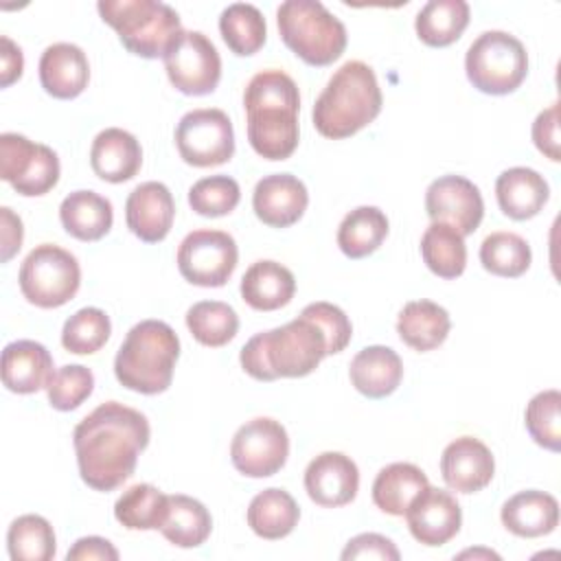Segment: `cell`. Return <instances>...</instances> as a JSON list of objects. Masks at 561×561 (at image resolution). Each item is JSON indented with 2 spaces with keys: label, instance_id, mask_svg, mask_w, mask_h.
<instances>
[{
  "label": "cell",
  "instance_id": "obj_1",
  "mask_svg": "<svg viewBox=\"0 0 561 561\" xmlns=\"http://www.w3.org/2000/svg\"><path fill=\"white\" fill-rule=\"evenodd\" d=\"M149 436V421L142 412L118 401L101 403L72 432L81 480L103 493L118 489L131 478Z\"/></svg>",
  "mask_w": 561,
  "mask_h": 561
},
{
  "label": "cell",
  "instance_id": "obj_2",
  "mask_svg": "<svg viewBox=\"0 0 561 561\" xmlns=\"http://www.w3.org/2000/svg\"><path fill=\"white\" fill-rule=\"evenodd\" d=\"M250 147L265 160H287L298 147L300 94L283 70L256 72L243 92Z\"/></svg>",
  "mask_w": 561,
  "mask_h": 561
},
{
  "label": "cell",
  "instance_id": "obj_3",
  "mask_svg": "<svg viewBox=\"0 0 561 561\" xmlns=\"http://www.w3.org/2000/svg\"><path fill=\"white\" fill-rule=\"evenodd\" d=\"M327 337L322 329L298 316L296 320L252 335L241 353V368L256 381L278 377H307L327 357Z\"/></svg>",
  "mask_w": 561,
  "mask_h": 561
},
{
  "label": "cell",
  "instance_id": "obj_4",
  "mask_svg": "<svg viewBox=\"0 0 561 561\" xmlns=\"http://www.w3.org/2000/svg\"><path fill=\"white\" fill-rule=\"evenodd\" d=\"M383 105L375 70L359 61L342 64L316 99L311 118L318 134L342 140L373 123Z\"/></svg>",
  "mask_w": 561,
  "mask_h": 561
},
{
  "label": "cell",
  "instance_id": "obj_5",
  "mask_svg": "<svg viewBox=\"0 0 561 561\" xmlns=\"http://www.w3.org/2000/svg\"><path fill=\"white\" fill-rule=\"evenodd\" d=\"M178 357V333L162 320H142L127 331L114 357V375L127 390L160 394L171 386Z\"/></svg>",
  "mask_w": 561,
  "mask_h": 561
},
{
  "label": "cell",
  "instance_id": "obj_6",
  "mask_svg": "<svg viewBox=\"0 0 561 561\" xmlns=\"http://www.w3.org/2000/svg\"><path fill=\"white\" fill-rule=\"evenodd\" d=\"M96 9L121 44L142 59L164 57L184 31L175 9L158 0H101Z\"/></svg>",
  "mask_w": 561,
  "mask_h": 561
},
{
  "label": "cell",
  "instance_id": "obj_7",
  "mask_svg": "<svg viewBox=\"0 0 561 561\" xmlns=\"http://www.w3.org/2000/svg\"><path fill=\"white\" fill-rule=\"evenodd\" d=\"M285 46L309 66H329L346 48L344 24L318 0H287L276 9Z\"/></svg>",
  "mask_w": 561,
  "mask_h": 561
},
{
  "label": "cell",
  "instance_id": "obj_8",
  "mask_svg": "<svg viewBox=\"0 0 561 561\" xmlns=\"http://www.w3.org/2000/svg\"><path fill=\"white\" fill-rule=\"evenodd\" d=\"M465 72L471 85L484 94H511L528 75V53L515 35L484 31L467 48Z\"/></svg>",
  "mask_w": 561,
  "mask_h": 561
},
{
  "label": "cell",
  "instance_id": "obj_9",
  "mask_svg": "<svg viewBox=\"0 0 561 561\" xmlns=\"http://www.w3.org/2000/svg\"><path fill=\"white\" fill-rule=\"evenodd\" d=\"M18 283L22 296L31 305L55 309L72 300L79 291L81 267L68 250L53 243H39L22 261Z\"/></svg>",
  "mask_w": 561,
  "mask_h": 561
},
{
  "label": "cell",
  "instance_id": "obj_10",
  "mask_svg": "<svg viewBox=\"0 0 561 561\" xmlns=\"http://www.w3.org/2000/svg\"><path fill=\"white\" fill-rule=\"evenodd\" d=\"M57 153L22 134L4 131L0 136V178L24 197L48 193L59 182Z\"/></svg>",
  "mask_w": 561,
  "mask_h": 561
},
{
  "label": "cell",
  "instance_id": "obj_11",
  "mask_svg": "<svg viewBox=\"0 0 561 561\" xmlns=\"http://www.w3.org/2000/svg\"><path fill=\"white\" fill-rule=\"evenodd\" d=\"M175 147L191 167H219L234 153V131L228 114L217 107L186 112L175 127Z\"/></svg>",
  "mask_w": 561,
  "mask_h": 561
},
{
  "label": "cell",
  "instance_id": "obj_12",
  "mask_svg": "<svg viewBox=\"0 0 561 561\" xmlns=\"http://www.w3.org/2000/svg\"><path fill=\"white\" fill-rule=\"evenodd\" d=\"M175 261L191 285L221 287L237 267L239 248L224 230H193L182 239Z\"/></svg>",
  "mask_w": 561,
  "mask_h": 561
},
{
  "label": "cell",
  "instance_id": "obj_13",
  "mask_svg": "<svg viewBox=\"0 0 561 561\" xmlns=\"http://www.w3.org/2000/svg\"><path fill=\"white\" fill-rule=\"evenodd\" d=\"M162 61L171 85L188 96L210 94L221 79V57L199 31H182Z\"/></svg>",
  "mask_w": 561,
  "mask_h": 561
},
{
  "label": "cell",
  "instance_id": "obj_14",
  "mask_svg": "<svg viewBox=\"0 0 561 561\" xmlns=\"http://www.w3.org/2000/svg\"><path fill=\"white\" fill-rule=\"evenodd\" d=\"M287 456V430L270 416H256L243 423L230 443V460L234 469L248 478H270L278 473Z\"/></svg>",
  "mask_w": 561,
  "mask_h": 561
},
{
  "label": "cell",
  "instance_id": "obj_15",
  "mask_svg": "<svg viewBox=\"0 0 561 561\" xmlns=\"http://www.w3.org/2000/svg\"><path fill=\"white\" fill-rule=\"evenodd\" d=\"M425 210L432 221L456 228L462 237L473 234L484 217L480 188L462 175H440L425 191Z\"/></svg>",
  "mask_w": 561,
  "mask_h": 561
},
{
  "label": "cell",
  "instance_id": "obj_16",
  "mask_svg": "<svg viewBox=\"0 0 561 561\" xmlns=\"http://www.w3.org/2000/svg\"><path fill=\"white\" fill-rule=\"evenodd\" d=\"M408 528L412 537L423 546H445L451 541L462 524V511L458 500L436 486L423 489L405 511Z\"/></svg>",
  "mask_w": 561,
  "mask_h": 561
},
{
  "label": "cell",
  "instance_id": "obj_17",
  "mask_svg": "<svg viewBox=\"0 0 561 561\" xmlns=\"http://www.w3.org/2000/svg\"><path fill=\"white\" fill-rule=\"evenodd\" d=\"M359 489V469L342 451H322L305 469L307 495L324 508L351 504Z\"/></svg>",
  "mask_w": 561,
  "mask_h": 561
},
{
  "label": "cell",
  "instance_id": "obj_18",
  "mask_svg": "<svg viewBox=\"0 0 561 561\" xmlns=\"http://www.w3.org/2000/svg\"><path fill=\"white\" fill-rule=\"evenodd\" d=\"M493 454L480 438L460 436L443 449L440 476L445 484L456 493L482 491L493 480Z\"/></svg>",
  "mask_w": 561,
  "mask_h": 561
},
{
  "label": "cell",
  "instance_id": "obj_19",
  "mask_svg": "<svg viewBox=\"0 0 561 561\" xmlns=\"http://www.w3.org/2000/svg\"><path fill=\"white\" fill-rule=\"evenodd\" d=\"M309 193L291 173H272L256 182L252 193L254 215L270 228L294 226L307 210Z\"/></svg>",
  "mask_w": 561,
  "mask_h": 561
},
{
  "label": "cell",
  "instance_id": "obj_20",
  "mask_svg": "<svg viewBox=\"0 0 561 561\" xmlns=\"http://www.w3.org/2000/svg\"><path fill=\"white\" fill-rule=\"evenodd\" d=\"M175 217V202L162 182L138 184L125 202L127 228L145 243L162 241Z\"/></svg>",
  "mask_w": 561,
  "mask_h": 561
},
{
  "label": "cell",
  "instance_id": "obj_21",
  "mask_svg": "<svg viewBox=\"0 0 561 561\" xmlns=\"http://www.w3.org/2000/svg\"><path fill=\"white\" fill-rule=\"evenodd\" d=\"M90 81V64L77 44L57 42L46 46L39 57V83L55 99L79 96Z\"/></svg>",
  "mask_w": 561,
  "mask_h": 561
},
{
  "label": "cell",
  "instance_id": "obj_22",
  "mask_svg": "<svg viewBox=\"0 0 561 561\" xmlns=\"http://www.w3.org/2000/svg\"><path fill=\"white\" fill-rule=\"evenodd\" d=\"M53 355L35 340L9 342L2 351V383L15 394H31L48 386L53 377Z\"/></svg>",
  "mask_w": 561,
  "mask_h": 561
},
{
  "label": "cell",
  "instance_id": "obj_23",
  "mask_svg": "<svg viewBox=\"0 0 561 561\" xmlns=\"http://www.w3.org/2000/svg\"><path fill=\"white\" fill-rule=\"evenodd\" d=\"M142 164V149L134 134L121 127H107L99 131L90 147L92 171L112 184L136 178Z\"/></svg>",
  "mask_w": 561,
  "mask_h": 561
},
{
  "label": "cell",
  "instance_id": "obj_24",
  "mask_svg": "<svg viewBox=\"0 0 561 561\" xmlns=\"http://www.w3.org/2000/svg\"><path fill=\"white\" fill-rule=\"evenodd\" d=\"M495 197L500 210L506 217L515 221H526L541 213L550 197V186L535 169L513 167L497 175Z\"/></svg>",
  "mask_w": 561,
  "mask_h": 561
},
{
  "label": "cell",
  "instance_id": "obj_25",
  "mask_svg": "<svg viewBox=\"0 0 561 561\" xmlns=\"http://www.w3.org/2000/svg\"><path fill=\"white\" fill-rule=\"evenodd\" d=\"M500 519L517 537H543L559 526V502L546 491H519L502 504Z\"/></svg>",
  "mask_w": 561,
  "mask_h": 561
},
{
  "label": "cell",
  "instance_id": "obj_26",
  "mask_svg": "<svg viewBox=\"0 0 561 561\" xmlns=\"http://www.w3.org/2000/svg\"><path fill=\"white\" fill-rule=\"evenodd\" d=\"M351 383L368 399H383L392 394L403 379V362L390 346H366L348 366Z\"/></svg>",
  "mask_w": 561,
  "mask_h": 561
},
{
  "label": "cell",
  "instance_id": "obj_27",
  "mask_svg": "<svg viewBox=\"0 0 561 561\" xmlns=\"http://www.w3.org/2000/svg\"><path fill=\"white\" fill-rule=\"evenodd\" d=\"M451 329V320L445 307L434 300H410L403 305L397 318V333L403 344L419 353L438 348Z\"/></svg>",
  "mask_w": 561,
  "mask_h": 561
},
{
  "label": "cell",
  "instance_id": "obj_28",
  "mask_svg": "<svg viewBox=\"0 0 561 561\" xmlns=\"http://www.w3.org/2000/svg\"><path fill=\"white\" fill-rule=\"evenodd\" d=\"M294 294V274L276 261H256L241 278V298L256 311H276L289 305Z\"/></svg>",
  "mask_w": 561,
  "mask_h": 561
},
{
  "label": "cell",
  "instance_id": "obj_29",
  "mask_svg": "<svg viewBox=\"0 0 561 561\" xmlns=\"http://www.w3.org/2000/svg\"><path fill=\"white\" fill-rule=\"evenodd\" d=\"M59 221L70 237L79 241H99L112 228V202L94 191H75L64 197Z\"/></svg>",
  "mask_w": 561,
  "mask_h": 561
},
{
  "label": "cell",
  "instance_id": "obj_30",
  "mask_svg": "<svg viewBox=\"0 0 561 561\" xmlns=\"http://www.w3.org/2000/svg\"><path fill=\"white\" fill-rule=\"evenodd\" d=\"M430 486L427 476L412 462H392L383 467L373 482V502L379 511L401 517L412 500Z\"/></svg>",
  "mask_w": 561,
  "mask_h": 561
},
{
  "label": "cell",
  "instance_id": "obj_31",
  "mask_svg": "<svg viewBox=\"0 0 561 561\" xmlns=\"http://www.w3.org/2000/svg\"><path fill=\"white\" fill-rule=\"evenodd\" d=\"M245 517L254 535L274 541L287 537L296 528L300 508L285 489L272 486L252 497Z\"/></svg>",
  "mask_w": 561,
  "mask_h": 561
},
{
  "label": "cell",
  "instance_id": "obj_32",
  "mask_svg": "<svg viewBox=\"0 0 561 561\" xmlns=\"http://www.w3.org/2000/svg\"><path fill=\"white\" fill-rule=\"evenodd\" d=\"M471 9L465 0H430L416 13L414 28L423 44L443 48L460 39L469 24Z\"/></svg>",
  "mask_w": 561,
  "mask_h": 561
},
{
  "label": "cell",
  "instance_id": "obj_33",
  "mask_svg": "<svg viewBox=\"0 0 561 561\" xmlns=\"http://www.w3.org/2000/svg\"><path fill=\"white\" fill-rule=\"evenodd\" d=\"M421 256L432 274L458 278L467 267L465 237L449 224L432 221L421 237Z\"/></svg>",
  "mask_w": 561,
  "mask_h": 561
},
{
  "label": "cell",
  "instance_id": "obj_34",
  "mask_svg": "<svg viewBox=\"0 0 561 561\" xmlns=\"http://www.w3.org/2000/svg\"><path fill=\"white\" fill-rule=\"evenodd\" d=\"M388 237V217L377 206L353 208L337 228V248L348 259L373 254Z\"/></svg>",
  "mask_w": 561,
  "mask_h": 561
},
{
  "label": "cell",
  "instance_id": "obj_35",
  "mask_svg": "<svg viewBox=\"0 0 561 561\" xmlns=\"http://www.w3.org/2000/svg\"><path fill=\"white\" fill-rule=\"evenodd\" d=\"M213 530V517L208 508L188 495H169V515L160 528L167 541L178 548L202 546Z\"/></svg>",
  "mask_w": 561,
  "mask_h": 561
},
{
  "label": "cell",
  "instance_id": "obj_36",
  "mask_svg": "<svg viewBox=\"0 0 561 561\" xmlns=\"http://www.w3.org/2000/svg\"><path fill=\"white\" fill-rule=\"evenodd\" d=\"M169 515V495L153 484H134L114 504V517L129 530H160Z\"/></svg>",
  "mask_w": 561,
  "mask_h": 561
},
{
  "label": "cell",
  "instance_id": "obj_37",
  "mask_svg": "<svg viewBox=\"0 0 561 561\" xmlns=\"http://www.w3.org/2000/svg\"><path fill=\"white\" fill-rule=\"evenodd\" d=\"M219 33L234 55L250 57L263 48L267 26L263 13L254 4L234 2L221 11Z\"/></svg>",
  "mask_w": 561,
  "mask_h": 561
},
{
  "label": "cell",
  "instance_id": "obj_38",
  "mask_svg": "<svg viewBox=\"0 0 561 561\" xmlns=\"http://www.w3.org/2000/svg\"><path fill=\"white\" fill-rule=\"evenodd\" d=\"M7 548L13 561H50L57 550L55 530L42 515H20L7 530Z\"/></svg>",
  "mask_w": 561,
  "mask_h": 561
},
{
  "label": "cell",
  "instance_id": "obj_39",
  "mask_svg": "<svg viewBox=\"0 0 561 561\" xmlns=\"http://www.w3.org/2000/svg\"><path fill=\"white\" fill-rule=\"evenodd\" d=\"M186 327L199 344L219 348L237 335L239 316L228 302L202 300L186 311Z\"/></svg>",
  "mask_w": 561,
  "mask_h": 561
},
{
  "label": "cell",
  "instance_id": "obj_40",
  "mask_svg": "<svg viewBox=\"0 0 561 561\" xmlns=\"http://www.w3.org/2000/svg\"><path fill=\"white\" fill-rule=\"evenodd\" d=\"M530 245L515 232H491L480 245V263L495 276L517 278L530 267Z\"/></svg>",
  "mask_w": 561,
  "mask_h": 561
},
{
  "label": "cell",
  "instance_id": "obj_41",
  "mask_svg": "<svg viewBox=\"0 0 561 561\" xmlns=\"http://www.w3.org/2000/svg\"><path fill=\"white\" fill-rule=\"evenodd\" d=\"M110 316L99 307H83L61 329V346L75 355H92L110 340Z\"/></svg>",
  "mask_w": 561,
  "mask_h": 561
},
{
  "label": "cell",
  "instance_id": "obj_42",
  "mask_svg": "<svg viewBox=\"0 0 561 561\" xmlns=\"http://www.w3.org/2000/svg\"><path fill=\"white\" fill-rule=\"evenodd\" d=\"M524 423L530 438L537 445L550 451H559L561 449V392L554 388L537 392L526 405Z\"/></svg>",
  "mask_w": 561,
  "mask_h": 561
},
{
  "label": "cell",
  "instance_id": "obj_43",
  "mask_svg": "<svg viewBox=\"0 0 561 561\" xmlns=\"http://www.w3.org/2000/svg\"><path fill=\"white\" fill-rule=\"evenodd\" d=\"M241 188L230 175H210L188 188V204L202 217H224L237 208Z\"/></svg>",
  "mask_w": 561,
  "mask_h": 561
},
{
  "label": "cell",
  "instance_id": "obj_44",
  "mask_svg": "<svg viewBox=\"0 0 561 561\" xmlns=\"http://www.w3.org/2000/svg\"><path fill=\"white\" fill-rule=\"evenodd\" d=\"M94 390V375L81 364H66L57 368L46 386L48 403L59 412L77 410Z\"/></svg>",
  "mask_w": 561,
  "mask_h": 561
},
{
  "label": "cell",
  "instance_id": "obj_45",
  "mask_svg": "<svg viewBox=\"0 0 561 561\" xmlns=\"http://www.w3.org/2000/svg\"><path fill=\"white\" fill-rule=\"evenodd\" d=\"M300 316L313 320L322 329V333L327 337V353L329 355L342 353L346 348V344L351 342V337H353V324H351L348 316L337 305L318 300V302L307 305L300 311Z\"/></svg>",
  "mask_w": 561,
  "mask_h": 561
},
{
  "label": "cell",
  "instance_id": "obj_46",
  "mask_svg": "<svg viewBox=\"0 0 561 561\" xmlns=\"http://www.w3.org/2000/svg\"><path fill=\"white\" fill-rule=\"evenodd\" d=\"M397 546L377 533H362L353 537L346 548L342 550V559H381V561H399Z\"/></svg>",
  "mask_w": 561,
  "mask_h": 561
},
{
  "label": "cell",
  "instance_id": "obj_47",
  "mask_svg": "<svg viewBox=\"0 0 561 561\" xmlns=\"http://www.w3.org/2000/svg\"><path fill=\"white\" fill-rule=\"evenodd\" d=\"M533 142L552 162L561 160V149H559V103H552L548 110L537 114V118L533 123Z\"/></svg>",
  "mask_w": 561,
  "mask_h": 561
},
{
  "label": "cell",
  "instance_id": "obj_48",
  "mask_svg": "<svg viewBox=\"0 0 561 561\" xmlns=\"http://www.w3.org/2000/svg\"><path fill=\"white\" fill-rule=\"evenodd\" d=\"M68 561H116L118 550L103 537H81L66 554Z\"/></svg>",
  "mask_w": 561,
  "mask_h": 561
},
{
  "label": "cell",
  "instance_id": "obj_49",
  "mask_svg": "<svg viewBox=\"0 0 561 561\" xmlns=\"http://www.w3.org/2000/svg\"><path fill=\"white\" fill-rule=\"evenodd\" d=\"M0 226H2V263H9L18 250L22 248V239H24V226L22 219L9 208L2 206L0 208Z\"/></svg>",
  "mask_w": 561,
  "mask_h": 561
},
{
  "label": "cell",
  "instance_id": "obj_50",
  "mask_svg": "<svg viewBox=\"0 0 561 561\" xmlns=\"http://www.w3.org/2000/svg\"><path fill=\"white\" fill-rule=\"evenodd\" d=\"M2 50H0V88H9L22 77L24 70V57L22 48L7 35L0 37Z\"/></svg>",
  "mask_w": 561,
  "mask_h": 561
},
{
  "label": "cell",
  "instance_id": "obj_51",
  "mask_svg": "<svg viewBox=\"0 0 561 561\" xmlns=\"http://www.w3.org/2000/svg\"><path fill=\"white\" fill-rule=\"evenodd\" d=\"M458 557H460V559H465V557H486V559H500V554H495V552H491V550H465V552H460Z\"/></svg>",
  "mask_w": 561,
  "mask_h": 561
}]
</instances>
